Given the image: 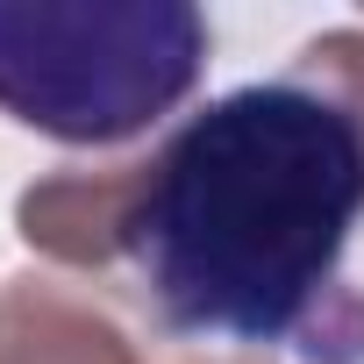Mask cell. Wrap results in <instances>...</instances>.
Listing matches in <instances>:
<instances>
[{
  "label": "cell",
  "mask_w": 364,
  "mask_h": 364,
  "mask_svg": "<svg viewBox=\"0 0 364 364\" xmlns=\"http://www.w3.org/2000/svg\"><path fill=\"white\" fill-rule=\"evenodd\" d=\"M0 364H143V357L93 293L50 272H22L0 286Z\"/></svg>",
  "instance_id": "obj_3"
},
{
  "label": "cell",
  "mask_w": 364,
  "mask_h": 364,
  "mask_svg": "<svg viewBox=\"0 0 364 364\" xmlns=\"http://www.w3.org/2000/svg\"><path fill=\"white\" fill-rule=\"evenodd\" d=\"M364 222V129L307 79L208 100L150 150L65 164L15 200V229L58 272H129L171 336L293 343L307 364H364V293L343 279Z\"/></svg>",
  "instance_id": "obj_1"
},
{
  "label": "cell",
  "mask_w": 364,
  "mask_h": 364,
  "mask_svg": "<svg viewBox=\"0 0 364 364\" xmlns=\"http://www.w3.org/2000/svg\"><path fill=\"white\" fill-rule=\"evenodd\" d=\"M293 79L321 86V93H328V100H336V107L364 129V29H328V36L300 43Z\"/></svg>",
  "instance_id": "obj_4"
},
{
  "label": "cell",
  "mask_w": 364,
  "mask_h": 364,
  "mask_svg": "<svg viewBox=\"0 0 364 364\" xmlns=\"http://www.w3.org/2000/svg\"><path fill=\"white\" fill-rule=\"evenodd\" d=\"M208 43L193 0H0V114L114 150L200 86Z\"/></svg>",
  "instance_id": "obj_2"
},
{
  "label": "cell",
  "mask_w": 364,
  "mask_h": 364,
  "mask_svg": "<svg viewBox=\"0 0 364 364\" xmlns=\"http://www.w3.org/2000/svg\"><path fill=\"white\" fill-rule=\"evenodd\" d=\"M186 364H264V357H186Z\"/></svg>",
  "instance_id": "obj_5"
}]
</instances>
